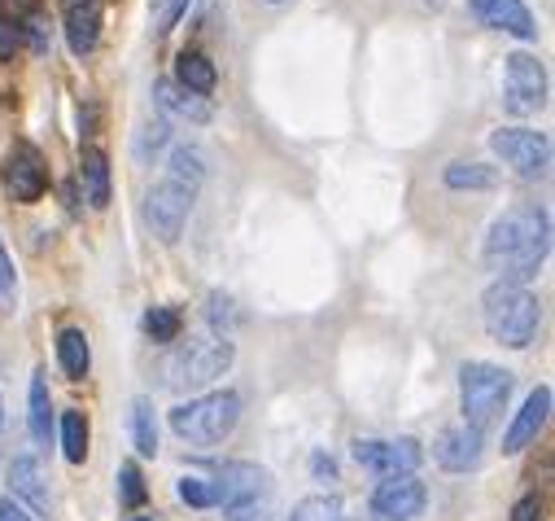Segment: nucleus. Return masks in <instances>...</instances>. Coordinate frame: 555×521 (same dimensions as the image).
I'll return each mask as SVG.
<instances>
[{
	"mask_svg": "<svg viewBox=\"0 0 555 521\" xmlns=\"http://www.w3.org/2000/svg\"><path fill=\"white\" fill-rule=\"evenodd\" d=\"M551 254V219L542 206H512L503 211L481 245L486 268L499 272V281L507 285H525Z\"/></svg>",
	"mask_w": 555,
	"mask_h": 521,
	"instance_id": "f257e3e1",
	"label": "nucleus"
},
{
	"mask_svg": "<svg viewBox=\"0 0 555 521\" xmlns=\"http://www.w3.org/2000/svg\"><path fill=\"white\" fill-rule=\"evenodd\" d=\"M481 320H486V333H490L499 346L525 351V346L538 338L542 307H538V298H533L525 285L494 281V285L481 294Z\"/></svg>",
	"mask_w": 555,
	"mask_h": 521,
	"instance_id": "f03ea898",
	"label": "nucleus"
},
{
	"mask_svg": "<svg viewBox=\"0 0 555 521\" xmlns=\"http://www.w3.org/2000/svg\"><path fill=\"white\" fill-rule=\"evenodd\" d=\"M236 421H241L236 390H210V395H197V399L171 408V430L189 447H219L236 430Z\"/></svg>",
	"mask_w": 555,
	"mask_h": 521,
	"instance_id": "7ed1b4c3",
	"label": "nucleus"
},
{
	"mask_svg": "<svg viewBox=\"0 0 555 521\" xmlns=\"http://www.w3.org/2000/svg\"><path fill=\"white\" fill-rule=\"evenodd\" d=\"M507 399H512V372L507 368L486 364V359H468L460 368V412H464V425L486 434L507 412Z\"/></svg>",
	"mask_w": 555,
	"mask_h": 521,
	"instance_id": "20e7f679",
	"label": "nucleus"
},
{
	"mask_svg": "<svg viewBox=\"0 0 555 521\" xmlns=\"http://www.w3.org/2000/svg\"><path fill=\"white\" fill-rule=\"evenodd\" d=\"M236 351L228 338H189L171 359H167V385L171 390H202L215 377L232 368Z\"/></svg>",
	"mask_w": 555,
	"mask_h": 521,
	"instance_id": "39448f33",
	"label": "nucleus"
},
{
	"mask_svg": "<svg viewBox=\"0 0 555 521\" xmlns=\"http://www.w3.org/2000/svg\"><path fill=\"white\" fill-rule=\"evenodd\" d=\"M490 150L520 176V180H542L551 167V141L533 127H499L490 137Z\"/></svg>",
	"mask_w": 555,
	"mask_h": 521,
	"instance_id": "423d86ee",
	"label": "nucleus"
},
{
	"mask_svg": "<svg viewBox=\"0 0 555 521\" xmlns=\"http://www.w3.org/2000/svg\"><path fill=\"white\" fill-rule=\"evenodd\" d=\"M503 105L525 118V114H538L546 105V71L533 53H512L503 62Z\"/></svg>",
	"mask_w": 555,
	"mask_h": 521,
	"instance_id": "0eeeda50",
	"label": "nucleus"
},
{
	"mask_svg": "<svg viewBox=\"0 0 555 521\" xmlns=\"http://www.w3.org/2000/svg\"><path fill=\"white\" fill-rule=\"evenodd\" d=\"M193 202H197V193H189V189H180V185H171V180H158V185L145 193V224L154 228L158 241L176 245L180 232H184V224H189Z\"/></svg>",
	"mask_w": 555,
	"mask_h": 521,
	"instance_id": "6e6552de",
	"label": "nucleus"
},
{
	"mask_svg": "<svg viewBox=\"0 0 555 521\" xmlns=\"http://www.w3.org/2000/svg\"><path fill=\"white\" fill-rule=\"evenodd\" d=\"M354 460L376 478H406L421 469L425 452L415 439H354Z\"/></svg>",
	"mask_w": 555,
	"mask_h": 521,
	"instance_id": "1a4fd4ad",
	"label": "nucleus"
},
{
	"mask_svg": "<svg viewBox=\"0 0 555 521\" xmlns=\"http://www.w3.org/2000/svg\"><path fill=\"white\" fill-rule=\"evenodd\" d=\"M425 504H429L425 482L406 473V478H380V486L367 499V512L372 521H415L425 512Z\"/></svg>",
	"mask_w": 555,
	"mask_h": 521,
	"instance_id": "9d476101",
	"label": "nucleus"
},
{
	"mask_svg": "<svg viewBox=\"0 0 555 521\" xmlns=\"http://www.w3.org/2000/svg\"><path fill=\"white\" fill-rule=\"evenodd\" d=\"M271 495H275V478L262 465H249V460H232L215 478V508H236V504L271 499Z\"/></svg>",
	"mask_w": 555,
	"mask_h": 521,
	"instance_id": "9b49d317",
	"label": "nucleus"
},
{
	"mask_svg": "<svg viewBox=\"0 0 555 521\" xmlns=\"http://www.w3.org/2000/svg\"><path fill=\"white\" fill-rule=\"evenodd\" d=\"M5 189L14 202H40L44 189H49V167H44V154L27 141H18L5 158Z\"/></svg>",
	"mask_w": 555,
	"mask_h": 521,
	"instance_id": "f8f14e48",
	"label": "nucleus"
},
{
	"mask_svg": "<svg viewBox=\"0 0 555 521\" xmlns=\"http://www.w3.org/2000/svg\"><path fill=\"white\" fill-rule=\"evenodd\" d=\"M434 460L442 469H451V473H468V469H477L486 460V434L473 430V425H464V421L460 425H447L434 439Z\"/></svg>",
	"mask_w": 555,
	"mask_h": 521,
	"instance_id": "ddd939ff",
	"label": "nucleus"
},
{
	"mask_svg": "<svg viewBox=\"0 0 555 521\" xmlns=\"http://www.w3.org/2000/svg\"><path fill=\"white\" fill-rule=\"evenodd\" d=\"M468 10L481 27H494V31H507L516 40H538V18L529 14L525 0H468Z\"/></svg>",
	"mask_w": 555,
	"mask_h": 521,
	"instance_id": "4468645a",
	"label": "nucleus"
},
{
	"mask_svg": "<svg viewBox=\"0 0 555 521\" xmlns=\"http://www.w3.org/2000/svg\"><path fill=\"white\" fill-rule=\"evenodd\" d=\"M546 417H551V385H538L533 395L520 404V412L512 417V425L503 430V452H507V456L525 452V447L546 430Z\"/></svg>",
	"mask_w": 555,
	"mask_h": 521,
	"instance_id": "2eb2a0df",
	"label": "nucleus"
},
{
	"mask_svg": "<svg viewBox=\"0 0 555 521\" xmlns=\"http://www.w3.org/2000/svg\"><path fill=\"white\" fill-rule=\"evenodd\" d=\"M10 486H14V499L18 504H31L36 517H49L53 512V499H49V486H44V469H40L36 456H14Z\"/></svg>",
	"mask_w": 555,
	"mask_h": 521,
	"instance_id": "dca6fc26",
	"label": "nucleus"
},
{
	"mask_svg": "<svg viewBox=\"0 0 555 521\" xmlns=\"http://www.w3.org/2000/svg\"><path fill=\"white\" fill-rule=\"evenodd\" d=\"M101 40V0H79L66 10V45L75 58H88Z\"/></svg>",
	"mask_w": 555,
	"mask_h": 521,
	"instance_id": "f3484780",
	"label": "nucleus"
},
{
	"mask_svg": "<svg viewBox=\"0 0 555 521\" xmlns=\"http://www.w3.org/2000/svg\"><path fill=\"white\" fill-rule=\"evenodd\" d=\"M154 105H158L163 114H171V118H189V123H210V114H215L206 97L184 92L176 79H158V84H154Z\"/></svg>",
	"mask_w": 555,
	"mask_h": 521,
	"instance_id": "a211bd4d",
	"label": "nucleus"
},
{
	"mask_svg": "<svg viewBox=\"0 0 555 521\" xmlns=\"http://www.w3.org/2000/svg\"><path fill=\"white\" fill-rule=\"evenodd\" d=\"M176 84H180L184 92H193V97H210L215 84H219V71H215V62H210L206 53L184 49L180 62H176Z\"/></svg>",
	"mask_w": 555,
	"mask_h": 521,
	"instance_id": "6ab92c4d",
	"label": "nucleus"
},
{
	"mask_svg": "<svg viewBox=\"0 0 555 521\" xmlns=\"http://www.w3.org/2000/svg\"><path fill=\"white\" fill-rule=\"evenodd\" d=\"M79 180H83L88 202H92L96 211H105V206H109V158H105V150L88 145V150L79 154Z\"/></svg>",
	"mask_w": 555,
	"mask_h": 521,
	"instance_id": "aec40b11",
	"label": "nucleus"
},
{
	"mask_svg": "<svg viewBox=\"0 0 555 521\" xmlns=\"http://www.w3.org/2000/svg\"><path fill=\"white\" fill-rule=\"evenodd\" d=\"M57 364H62V372L70 377V381H83L88 377V368H92V346H88V333L83 329H62L57 333Z\"/></svg>",
	"mask_w": 555,
	"mask_h": 521,
	"instance_id": "412c9836",
	"label": "nucleus"
},
{
	"mask_svg": "<svg viewBox=\"0 0 555 521\" xmlns=\"http://www.w3.org/2000/svg\"><path fill=\"white\" fill-rule=\"evenodd\" d=\"M163 180H171V185L197 193L202 180H206V158H202V150H193V145H176L171 158H167V176H163Z\"/></svg>",
	"mask_w": 555,
	"mask_h": 521,
	"instance_id": "4be33fe9",
	"label": "nucleus"
},
{
	"mask_svg": "<svg viewBox=\"0 0 555 521\" xmlns=\"http://www.w3.org/2000/svg\"><path fill=\"white\" fill-rule=\"evenodd\" d=\"M442 180H447V189H455V193H464V189H477V193H486V189H494L499 185V167H490V163H451L447 171H442Z\"/></svg>",
	"mask_w": 555,
	"mask_h": 521,
	"instance_id": "5701e85b",
	"label": "nucleus"
},
{
	"mask_svg": "<svg viewBox=\"0 0 555 521\" xmlns=\"http://www.w3.org/2000/svg\"><path fill=\"white\" fill-rule=\"evenodd\" d=\"M27 421H31V439L44 447L49 434H53V399H49V381H44V372L31 377V412H27Z\"/></svg>",
	"mask_w": 555,
	"mask_h": 521,
	"instance_id": "b1692460",
	"label": "nucleus"
},
{
	"mask_svg": "<svg viewBox=\"0 0 555 521\" xmlns=\"http://www.w3.org/2000/svg\"><path fill=\"white\" fill-rule=\"evenodd\" d=\"M131 443L141 456H158V417L150 399H135L131 404Z\"/></svg>",
	"mask_w": 555,
	"mask_h": 521,
	"instance_id": "393cba45",
	"label": "nucleus"
},
{
	"mask_svg": "<svg viewBox=\"0 0 555 521\" xmlns=\"http://www.w3.org/2000/svg\"><path fill=\"white\" fill-rule=\"evenodd\" d=\"M62 452L70 465L88 460V417L83 412H62Z\"/></svg>",
	"mask_w": 555,
	"mask_h": 521,
	"instance_id": "a878e982",
	"label": "nucleus"
},
{
	"mask_svg": "<svg viewBox=\"0 0 555 521\" xmlns=\"http://www.w3.org/2000/svg\"><path fill=\"white\" fill-rule=\"evenodd\" d=\"M285 521H346V508L337 495H307L302 504H294Z\"/></svg>",
	"mask_w": 555,
	"mask_h": 521,
	"instance_id": "bb28decb",
	"label": "nucleus"
},
{
	"mask_svg": "<svg viewBox=\"0 0 555 521\" xmlns=\"http://www.w3.org/2000/svg\"><path fill=\"white\" fill-rule=\"evenodd\" d=\"M167 145H171V123H167V118H154V123L141 127V137H135V158L150 163V158H158Z\"/></svg>",
	"mask_w": 555,
	"mask_h": 521,
	"instance_id": "cd10ccee",
	"label": "nucleus"
},
{
	"mask_svg": "<svg viewBox=\"0 0 555 521\" xmlns=\"http://www.w3.org/2000/svg\"><path fill=\"white\" fill-rule=\"evenodd\" d=\"M180 312L176 307H150L145 312V333L154 338V342H176L180 338Z\"/></svg>",
	"mask_w": 555,
	"mask_h": 521,
	"instance_id": "c85d7f7f",
	"label": "nucleus"
},
{
	"mask_svg": "<svg viewBox=\"0 0 555 521\" xmlns=\"http://www.w3.org/2000/svg\"><path fill=\"white\" fill-rule=\"evenodd\" d=\"M23 31H27V45H31V53H36V58H44V53L53 49V23H49V14H44V10H31Z\"/></svg>",
	"mask_w": 555,
	"mask_h": 521,
	"instance_id": "c756f323",
	"label": "nucleus"
},
{
	"mask_svg": "<svg viewBox=\"0 0 555 521\" xmlns=\"http://www.w3.org/2000/svg\"><path fill=\"white\" fill-rule=\"evenodd\" d=\"M118 499H122L127 508L145 504V478H141V469H135V465H122V469H118Z\"/></svg>",
	"mask_w": 555,
	"mask_h": 521,
	"instance_id": "7c9ffc66",
	"label": "nucleus"
},
{
	"mask_svg": "<svg viewBox=\"0 0 555 521\" xmlns=\"http://www.w3.org/2000/svg\"><path fill=\"white\" fill-rule=\"evenodd\" d=\"M176 491L189 508H215V482H206V478H180Z\"/></svg>",
	"mask_w": 555,
	"mask_h": 521,
	"instance_id": "2f4dec72",
	"label": "nucleus"
},
{
	"mask_svg": "<svg viewBox=\"0 0 555 521\" xmlns=\"http://www.w3.org/2000/svg\"><path fill=\"white\" fill-rule=\"evenodd\" d=\"M193 5V0H154V31L158 36H167L180 18H184V10Z\"/></svg>",
	"mask_w": 555,
	"mask_h": 521,
	"instance_id": "473e14b6",
	"label": "nucleus"
},
{
	"mask_svg": "<svg viewBox=\"0 0 555 521\" xmlns=\"http://www.w3.org/2000/svg\"><path fill=\"white\" fill-rule=\"evenodd\" d=\"M18 45H23V27L10 14H0V62H14Z\"/></svg>",
	"mask_w": 555,
	"mask_h": 521,
	"instance_id": "72a5a7b5",
	"label": "nucleus"
},
{
	"mask_svg": "<svg viewBox=\"0 0 555 521\" xmlns=\"http://www.w3.org/2000/svg\"><path fill=\"white\" fill-rule=\"evenodd\" d=\"M18 298V277H14V258L0 241V303H14Z\"/></svg>",
	"mask_w": 555,
	"mask_h": 521,
	"instance_id": "f704fd0d",
	"label": "nucleus"
},
{
	"mask_svg": "<svg viewBox=\"0 0 555 521\" xmlns=\"http://www.w3.org/2000/svg\"><path fill=\"white\" fill-rule=\"evenodd\" d=\"M512 521H546V504H542V495H525V499H516Z\"/></svg>",
	"mask_w": 555,
	"mask_h": 521,
	"instance_id": "c9c22d12",
	"label": "nucleus"
},
{
	"mask_svg": "<svg viewBox=\"0 0 555 521\" xmlns=\"http://www.w3.org/2000/svg\"><path fill=\"white\" fill-rule=\"evenodd\" d=\"M210 325L223 333L232 325V298L228 294H210Z\"/></svg>",
	"mask_w": 555,
	"mask_h": 521,
	"instance_id": "e433bc0d",
	"label": "nucleus"
},
{
	"mask_svg": "<svg viewBox=\"0 0 555 521\" xmlns=\"http://www.w3.org/2000/svg\"><path fill=\"white\" fill-rule=\"evenodd\" d=\"M0 521H36V517H31L14 495H5V499H0Z\"/></svg>",
	"mask_w": 555,
	"mask_h": 521,
	"instance_id": "4c0bfd02",
	"label": "nucleus"
},
{
	"mask_svg": "<svg viewBox=\"0 0 555 521\" xmlns=\"http://www.w3.org/2000/svg\"><path fill=\"white\" fill-rule=\"evenodd\" d=\"M311 469H315V478H328V482L337 478V465H333V456H324V452L311 456Z\"/></svg>",
	"mask_w": 555,
	"mask_h": 521,
	"instance_id": "58836bf2",
	"label": "nucleus"
},
{
	"mask_svg": "<svg viewBox=\"0 0 555 521\" xmlns=\"http://www.w3.org/2000/svg\"><path fill=\"white\" fill-rule=\"evenodd\" d=\"M0 425H5V404H0Z\"/></svg>",
	"mask_w": 555,
	"mask_h": 521,
	"instance_id": "ea45409f",
	"label": "nucleus"
},
{
	"mask_svg": "<svg viewBox=\"0 0 555 521\" xmlns=\"http://www.w3.org/2000/svg\"><path fill=\"white\" fill-rule=\"evenodd\" d=\"M135 521H158V517H135Z\"/></svg>",
	"mask_w": 555,
	"mask_h": 521,
	"instance_id": "a19ab883",
	"label": "nucleus"
},
{
	"mask_svg": "<svg viewBox=\"0 0 555 521\" xmlns=\"http://www.w3.org/2000/svg\"><path fill=\"white\" fill-rule=\"evenodd\" d=\"M70 5H79V0H70Z\"/></svg>",
	"mask_w": 555,
	"mask_h": 521,
	"instance_id": "79ce46f5",
	"label": "nucleus"
}]
</instances>
